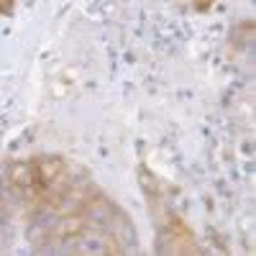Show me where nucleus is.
Listing matches in <instances>:
<instances>
[{"label": "nucleus", "instance_id": "f257e3e1", "mask_svg": "<svg viewBox=\"0 0 256 256\" xmlns=\"http://www.w3.org/2000/svg\"><path fill=\"white\" fill-rule=\"evenodd\" d=\"M13 182L36 200L56 202L70 190V172L62 159H34L16 166Z\"/></svg>", "mask_w": 256, "mask_h": 256}, {"label": "nucleus", "instance_id": "f03ea898", "mask_svg": "<svg viewBox=\"0 0 256 256\" xmlns=\"http://www.w3.org/2000/svg\"><path fill=\"white\" fill-rule=\"evenodd\" d=\"M6 6H8V0H0V10H3Z\"/></svg>", "mask_w": 256, "mask_h": 256}]
</instances>
